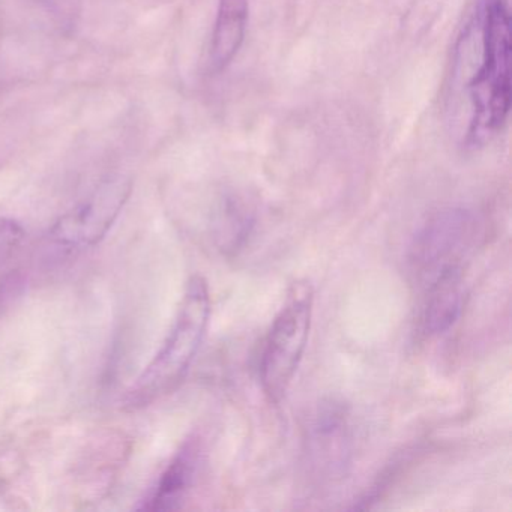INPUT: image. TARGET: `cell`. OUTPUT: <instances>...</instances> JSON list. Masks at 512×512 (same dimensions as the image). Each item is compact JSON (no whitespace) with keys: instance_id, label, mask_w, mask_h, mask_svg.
<instances>
[{"instance_id":"9","label":"cell","mask_w":512,"mask_h":512,"mask_svg":"<svg viewBox=\"0 0 512 512\" xmlns=\"http://www.w3.org/2000/svg\"><path fill=\"white\" fill-rule=\"evenodd\" d=\"M248 25V0H218L212 32L209 65L214 73L226 70L244 44Z\"/></svg>"},{"instance_id":"8","label":"cell","mask_w":512,"mask_h":512,"mask_svg":"<svg viewBox=\"0 0 512 512\" xmlns=\"http://www.w3.org/2000/svg\"><path fill=\"white\" fill-rule=\"evenodd\" d=\"M199 439H191L182 446L181 451L170 461L157 485L143 500L140 509L146 511H170L184 502L190 488L193 487L200 463Z\"/></svg>"},{"instance_id":"3","label":"cell","mask_w":512,"mask_h":512,"mask_svg":"<svg viewBox=\"0 0 512 512\" xmlns=\"http://www.w3.org/2000/svg\"><path fill=\"white\" fill-rule=\"evenodd\" d=\"M481 238V224L466 208L434 212L413 236L407 268L416 290L446 275L464 274Z\"/></svg>"},{"instance_id":"10","label":"cell","mask_w":512,"mask_h":512,"mask_svg":"<svg viewBox=\"0 0 512 512\" xmlns=\"http://www.w3.org/2000/svg\"><path fill=\"white\" fill-rule=\"evenodd\" d=\"M37 2L43 5L47 13L52 14L53 19L64 28L76 26L82 13L83 0H37Z\"/></svg>"},{"instance_id":"1","label":"cell","mask_w":512,"mask_h":512,"mask_svg":"<svg viewBox=\"0 0 512 512\" xmlns=\"http://www.w3.org/2000/svg\"><path fill=\"white\" fill-rule=\"evenodd\" d=\"M472 25L478 34V67L464 86L470 109L464 143L476 148L505 127L511 110V16L506 0H479Z\"/></svg>"},{"instance_id":"7","label":"cell","mask_w":512,"mask_h":512,"mask_svg":"<svg viewBox=\"0 0 512 512\" xmlns=\"http://www.w3.org/2000/svg\"><path fill=\"white\" fill-rule=\"evenodd\" d=\"M416 332L434 338L448 332L461 316L466 299L464 274L446 275L418 289Z\"/></svg>"},{"instance_id":"6","label":"cell","mask_w":512,"mask_h":512,"mask_svg":"<svg viewBox=\"0 0 512 512\" xmlns=\"http://www.w3.org/2000/svg\"><path fill=\"white\" fill-rule=\"evenodd\" d=\"M133 190V182L115 176L101 182L79 205L62 215L50 230V238L67 250L95 247L110 232Z\"/></svg>"},{"instance_id":"2","label":"cell","mask_w":512,"mask_h":512,"mask_svg":"<svg viewBox=\"0 0 512 512\" xmlns=\"http://www.w3.org/2000/svg\"><path fill=\"white\" fill-rule=\"evenodd\" d=\"M209 317L208 283L202 277H193L185 287L178 314L160 352L128 391V406H148L181 385L202 346Z\"/></svg>"},{"instance_id":"5","label":"cell","mask_w":512,"mask_h":512,"mask_svg":"<svg viewBox=\"0 0 512 512\" xmlns=\"http://www.w3.org/2000/svg\"><path fill=\"white\" fill-rule=\"evenodd\" d=\"M355 455V425L349 404L326 398L314 407L304 428V460L311 478L334 484L346 478Z\"/></svg>"},{"instance_id":"11","label":"cell","mask_w":512,"mask_h":512,"mask_svg":"<svg viewBox=\"0 0 512 512\" xmlns=\"http://www.w3.org/2000/svg\"><path fill=\"white\" fill-rule=\"evenodd\" d=\"M25 230L19 223L7 218H0V265L13 256L22 244Z\"/></svg>"},{"instance_id":"4","label":"cell","mask_w":512,"mask_h":512,"mask_svg":"<svg viewBox=\"0 0 512 512\" xmlns=\"http://www.w3.org/2000/svg\"><path fill=\"white\" fill-rule=\"evenodd\" d=\"M313 307V287L307 281H299L293 284L269 328L260 353L259 377L271 403H280L295 379L307 349Z\"/></svg>"}]
</instances>
